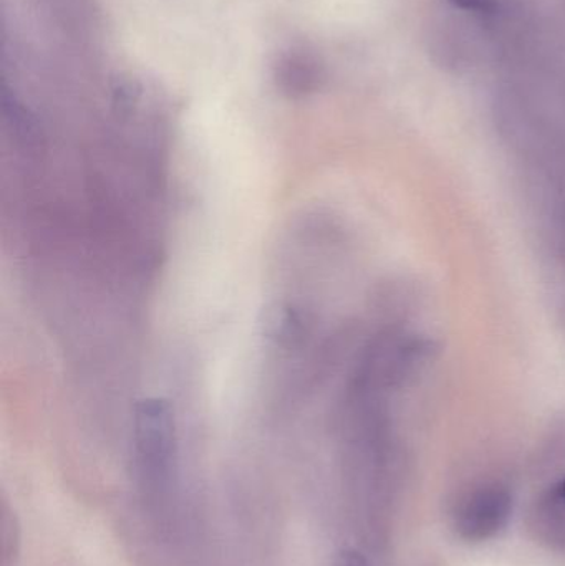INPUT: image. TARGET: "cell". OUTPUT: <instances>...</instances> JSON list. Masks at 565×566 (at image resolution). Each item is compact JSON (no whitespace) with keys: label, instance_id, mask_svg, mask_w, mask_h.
Segmentation results:
<instances>
[{"label":"cell","instance_id":"6da1fadb","mask_svg":"<svg viewBox=\"0 0 565 566\" xmlns=\"http://www.w3.org/2000/svg\"><path fill=\"white\" fill-rule=\"evenodd\" d=\"M135 449L139 471L148 481H165L176 452V426L171 406L163 399H145L135 411Z\"/></svg>","mask_w":565,"mask_h":566},{"label":"cell","instance_id":"7a4b0ae2","mask_svg":"<svg viewBox=\"0 0 565 566\" xmlns=\"http://www.w3.org/2000/svg\"><path fill=\"white\" fill-rule=\"evenodd\" d=\"M513 499L506 489L484 485L461 499L453 515L458 535L468 542H483L506 527Z\"/></svg>","mask_w":565,"mask_h":566},{"label":"cell","instance_id":"3957f363","mask_svg":"<svg viewBox=\"0 0 565 566\" xmlns=\"http://www.w3.org/2000/svg\"><path fill=\"white\" fill-rule=\"evenodd\" d=\"M324 80L321 62L305 50H292L281 56L275 65V83L289 98L312 95Z\"/></svg>","mask_w":565,"mask_h":566},{"label":"cell","instance_id":"277c9868","mask_svg":"<svg viewBox=\"0 0 565 566\" xmlns=\"http://www.w3.org/2000/svg\"><path fill=\"white\" fill-rule=\"evenodd\" d=\"M534 517L541 537L565 551V479L541 501Z\"/></svg>","mask_w":565,"mask_h":566},{"label":"cell","instance_id":"5b68a950","mask_svg":"<svg viewBox=\"0 0 565 566\" xmlns=\"http://www.w3.org/2000/svg\"><path fill=\"white\" fill-rule=\"evenodd\" d=\"M337 566H368V564L357 551H345L338 557Z\"/></svg>","mask_w":565,"mask_h":566}]
</instances>
